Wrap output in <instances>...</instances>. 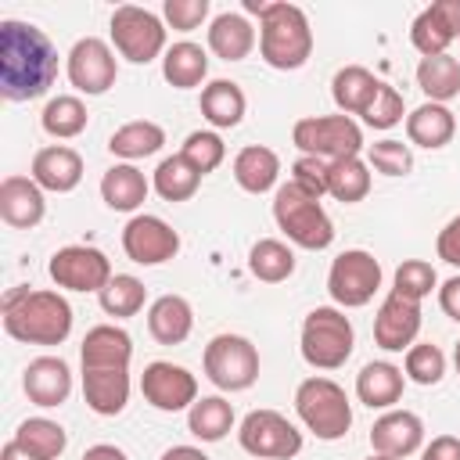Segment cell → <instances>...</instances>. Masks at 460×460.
<instances>
[{
    "label": "cell",
    "instance_id": "obj_48",
    "mask_svg": "<svg viewBox=\"0 0 460 460\" xmlns=\"http://www.w3.org/2000/svg\"><path fill=\"white\" fill-rule=\"evenodd\" d=\"M162 14H165V22L172 29L190 32V29H198L208 18V0H165L162 4Z\"/></svg>",
    "mask_w": 460,
    "mask_h": 460
},
{
    "label": "cell",
    "instance_id": "obj_43",
    "mask_svg": "<svg viewBox=\"0 0 460 460\" xmlns=\"http://www.w3.org/2000/svg\"><path fill=\"white\" fill-rule=\"evenodd\" d=\"M402 370H406V377L417 381V385H438L442 374H446V356H442V349L431 345V341H413V345L406 349Z\"/></svg>",
    "mask_w": 460,
    "mask_h": 460
},
{
    "label": "cell",
    "instance_id": "obj_6",
    "mask_svg": "<svg viewBox=\"0 0 460 460\" xmlns=\"http://www.w3.org/2000/svg\"><path fill=\"white\" fill-rule=\"evenodd\" d=\"M356 334L338 305H316L302 323V359L316 370H338L352 356Z\"/></svg>",
    "mask_w": 460,
    "mask_h": 460
},
{
    "label": "cell",
    "instance_id": "obj_22",
    "mask_svg": "<svg viewBox=\"0 0 460 460\" xmlns=\"http://www.w3.org/2000/svg\"><path fill=\"white\" fill-rule=\"evenodd\" d=\"M32 180L50 194H68L83 180V158L68 144H50L32 155Z\"/></svg>",
    "mask_w": 460,
    "mask_h": 460
},
{
    "label": "cell",
    "instance_id": "obj_16",
    "mask_svg": "<svg viewBox=\"0 0 460 460\" xmlns=\"http://www.w3.org/2000/svg\"><path fill=\"white\" fill-rule=\"evenodd\" d=\"M453 40H460V0H435L410 25V43L420 50V58L446 54Z\"/></svg>",
    "mask_w": 460,
    "mask_h": 460
},
{
    "label": "cell",
    "instance_id": "obj_50",
    "mask_svg": "<svg viewBox=\"0 0 460 460\" xmlns=\"http://www.w3.org/2000/svg\"><path fill=\"white\" fill-rule=\"evenodd\" d=\"M420 460H460V438L456 435H435L424 446Z\"/></svg>",
    "mask_w": 460,
    "mask_h": 460
},
{
    "label": "cell",
    "instance_id": "obj_37",
    "mask_svg": "<svg viewBox=\"0 0 460 460\" xmlns=\"http://www.w3.org/2000/svg\"><path fill=\"white\" fill-rule=\"evenodd\" d=\"M248 270L262 284H280V280H288L295 273V252L277 237H262L248 252Z\"/></svg>",
    "mask_w": 460,
    "mask_h": 460
},
{
    "label": "cell",
    "instance_id": "obj_11",
    "mask_svg": "<svg viewBox=\"0 0 460 460\" xmlns=\"http://www.w3.org/2000/svg\"><path fill=\"white\" fill-rule=\"evenodd\" d=\"M381 288V262L363 252V248H349L331 262L327 273V291L334 298L338 309H359L367 305Z\"/></svg>",
    "mask_w": 460,
    "mask_h": 460
},
{
    "label": "cell",
    "instance_id": "obj_39",
    "mask_svg": "<svg viewBox=\"0 0 460 460\" xmlns=\"http://www.w3.org/2000/svg\"><path fill=\"white\" fill-rule=\"evenodd\" d=\"M40 126H43V133H50L58 140H72L86 129V104L75 93H58V97L47 101V108L40 115Z\"/></svg>",
    "mask_w": 460,
    "mask_h": 460
},
{
    "label": "cell",
    "instance_id": "obj_45",
    "mask_svg": "<svg viewBox=\"0 0 460 460\" xmlns=\"http://www.w3.org/2000/svg\"><path fill=\"white\" fill-rule=\"evenodd\" d=\"M367 165H374L385 176H406L413 169V151L402 140H377L367 147Z\"/></svg>",
    "mask_w": 460,
    "mask_h": 460
},
{
    "label": "cell",
    "instance_id": "obj_35",
    "mask_svg": "<svg viewBox=\"0 0 460 460\" xmlns=\"http://www.w3.org/2000/svg\"><path fill=\"white\" fill-rule=\"evenodd\" d=\"M151 187L158 190L162 201H187V198H194V190L201 187V172H198L183 155H169V158L158 162Z\"/></svg>",
    "mask_w": 460,
    "mask_h": 460
},
{
    "label": "cell",
    "instance_id": "obj_12",
    "mask_svg": "<svg viewBox=\"0 0 460 460\" xmlns=\"http://www.w3.org/2000/svg\"><path fill=\"white\" fill-rule=\"evenodd\" d=\"M47 273L58 288L65 291H104L108 280L115 277L111 273V262L101 248H90V244H68V248H58L47 262Z\"/></svg>",
    "mask_w": 460,
    "mask_h": 460
},
{
    "label": "cell",
    "instance_id": "obj_49",
    "mask_svg": "<svg viewBox=\"0 0 460 460\" xmlns=\"http://www.w3.org/2000/svg\"><path fill=\"white\" fill-rule=\"evenodd\" d=\"M435 252L442 262L456 266L460 270V216H453L442 230H438V241H435Z\"/></svg>",
    "mask_w": 460,
    "mask_h": 460
},
{
    "label": "cell",
    "instance_id": "obj_4",
    "mask_svg": "<svg viewBox=\"0 0 460 460\" xmlns=\"http://www.w3.org/2000/svg\"><path fill=\"white\" fill-rule=\"evenodd\" d=\"M273 219L284 230V237L305 252H323L334 241V223L323 212V205L309 194H302L291 180L277 187L273 194Z\"/></svg>",
    "mask_w": 460,
    "mask_h": 460
},
{
    "label": "cell",
    "instance_id": "obj_14",
    "mask_svg": "<svg viewBox=\"0 0 460 460\" xmlns=\"http://www.w3.org/2000/svg\"><path fill=\"white\" fill-rule=\"evenodd\" d=\"M68 83L79 90V93H108L115 86V75H119V65H115V50L97 40V36H86V40H75V47L68 50Z\"/></svg>",
    "mask_w": 460,
    "mask_h": 460
},
{
    "label": "cell",
    "instance_id": "obj_1",
    "mask_svg": "<svg viewBox=\"0 0 460 460\" xmlns=\"http://www.w3.org/2000/svg\"><path fill=\"white\" fill-rule=\"evenodd\" d=\"M58 79V50L50 36L29 22H0V97L4 101H36Z\"/></svg>",
    "mask_w": 460,
    "mask_h": 460
},
{
    "label": "cell",
    "instance_id": "obj_17",
    "mask_svg": "<svg viewBox=\"0 0 460 460\" xmlns=\"http://www.w3.org/2000/svg\"><path fill=\"white\" fill-rule=\"evenodd\" d=\"M417 334H420V302H410V298L388 291V298L381 302V309L374 316V341L385 352H402L413 345Z\"/></svg>",
    "mask_w": 460,
    "mask_h": 460
},
{
    "label": "cell",
    "instance_id": "obj_52",
    "mask_svg": "<svg viewBox=\"0 0 460 460\" xmlns=\"http://www.w3.org/2000/svg\"><path fill=\"white\" fill-rule=\"evenodd\" d=\"M83 460H129L119 446H108V442H97V446H90L86 453H83Z\"/></svg>",
    "mask_w": 460,
    "mask_h": 460
},
{
    "label": "cell",
    "instance_id": "obj_25",
    "mask_svg": "<svg viewBox=\"0 0 460 460\" xmlns=\"http://www.w3.org/2000/svg\"><path fill=\"white\" fill-rule=\"evenodd\" d=\"M83 399L97 417H115L129 402V370H83Z\"/></svg>",
    "mask_w": 460,
    "mask_h": 460
},
{
    "label": "cell",
    "instance_id": "obj_55",
    "mask_svg": "<svg viewBox=\"0 0 460 460\" xmlns=\"http://www.w3.org/2000/svg\"><path fill=\"white\" fill-rule=\"evenodd\" d=\"M453 363H456V374H460V341H456V352H453Z\"/></svg>",
    "mask_w": 460,
    "mask_h": 460
},
{
    "label": "cell",
    "instance_id": "obj_7",
    "mask_svg": "<svg viewBox=\"0 0 460 460\" xmlns=\"http://www.w3.org/2000/svg\"><path fill=\"white\" fill-rule=\"evenodd\" d=\"M291 140L302 155L338 162V158H356L363 151V129L349 115H309L298 119L291 129Z\"/></svg>",
    "mask_w": 460,
    "mask_h": 460
},
{
    "label": "cell",
    "instance_id": "obj_47",
    "mask_svg": "<svg viewBox=\"0 0 460 460\" xmlns=\"http://www.w3.org/2000/svg\"><path fill=\"white\" fill-rule=\"evenodd\" d=\"M291 183H295L302 194H309V198L320 201V198L327 194V162L302 155V158L291 165Z\"/></svg>",
    "mask_w": 460,
    "mask_h": 460
},
{
    "label": "cell",
    "instance_id": "obj_38",
    "mask_svg": "<svg viewBox=\"0 0 460 460\" xmlns=\"http://www.w3.org/2000/svg\"><path fill=\"white\" fill-rule=\"evenodd\" d=\"M187 428L201 442H219L234 428V406L223 395H201L187 413Z\"/></svg>",
    "mask_w": 460,
    "mask_h": 460
},
{
    "label": "cell",
    "instance_id": "obj_27",
    "mask_svg": "<svg viewBox=\"0 0 460 460\" xmlns=\"http://www.w3.org/2000/svg\"><path fill=\"white\" fill-rule=\"evenodd\" d=\"M377 86H381V79L370 68L345 65L331 79V97H334V104H338L341 115H363L370 108V101L377 97Z\"/></svg>",
    "mask_w": 460,
    "mask_h": 460
},
{
    "label": "cell",
    "instance_id": "obj_3",
    "mask_svg": "<svg viewBox=\"0 0 460 460\" xmlns=\"http://www.w3.org/2000/svg\"><path fill=\"white\" fill-rule=\"evenodd\" d=\"M244 11L259 18V54L277 72H295L313 54V29L298 4L244 0Z\"/></svg>",
    "mask_w": 460,
    "mask_h": 460
},
{
    "label": "cell",
    "instance_id": "obj_30",
    "mask_svg": "<svg viewBox=\"0 0 460 460\" xmlns=\"http://www.w3.org/2000/svg\"><path fill=\"white\" fill-rule=\"evenodd\" d=\"M147 190H151V183L133 162H119L101 176V198L115 212H137L144 205Z\"/></svg>",
    "mask_w": 460,
    "mask_h": 460
},
{
    "label": "cell",
    "instance_id": "obj_46",
    "mask_svg": "<svg viewBox=\"0 0 460 460\" xmlns=\"http://www.w3.org/2000/svg\"><path fill=\"white\" fill-rule=\"evenodd\" d=\"M402 111H406L402 93H399L395 86L381 83V86H377V97H374L370 108L363 111V122H367L370 129H392V126L402 122Z\"/></svg>",
    "mask_w": 460,
    "mask_h": 460
},
{
    "label": "cell",
    "instance_id": "obj_19",
    "mask_svg": "<svg viewBox=\"0 0 460 460\" xmlns=\"http://www.w3.org/2000/svg\"><path fill=\"white\" fill-rule=\"evenodd\" d=\"M83 370H129L133 359V338L115 323H97L86 331L79 345Z\"/></svg>",
    "mask_w": 460,
    "mask_h": 460
},
{
    "label": "cell",
    "instance_id": "obj_13",
    "mask_svg": "<svg viewBox=\"0 0 460 460\" xmlns=\"http://www.w3.org/2000/svg\"><path fill=\"white\" fill-rule=\"evenodd\" d=\"M140 392L155 410L176 413V410H190L198 402V377L180 363L155 359L140 374Z\"/></svg>",
    "mask_w": 460,
    "mask_h": 460
},
{
    "label": "cell",
    "instance_id": "obj_40",
    "mask_svg": "<svg viewBox=\"0 0 460 460\" xmlns=\"http://www.w3.org/2000/svg\"><path fill=\"white\" fill-rule=\"evenodd\" d=\"M14 442H22L25 449H32V453L43 456V460H58V456L65 453V446H68V435H65V428H61L58 420L29 417V420L18 424Z\"/></svg>",
    "mask_w": 460,
    "mask_h": 460
},
{
    "label": "cell",
    "instance_id": "obj_24",
    "mask_svg": "<svg viewBox=\"0 0 460 460\" xmlns=\"http://www.w3.org/2000/svg\"><path fill=\"white\" fill-rule=\"evenodd\" d=\"M402 385H406L402 370H399L395 363H385V359H374V363H367V367L356 374V395H359V402L370 406V410H388V406H395V402L402 399Z\"/></svg>",
    "mask_w": 460,
    "mask_h": 460
},
{
    "label": "cell",
    "instance_id": "obj_21",
    "mask_svg": "<svg viewBox=\"0 0 460 460\" xmlns=\"http://www.w3.org/2000/svg\"><path fill=\"white\" fill-rule=\"evenodd\" d=\"M22 388L36 406H61L72 395V370L61 356H40L25 367Z\"/></svg>",
    "mask_w": 460,
    "mask_h": 460
},
{
    "label": "cell",
    "instance_id": "obj_33",
    "mask_svg": "<svg viewBox=\"0 0 460 460\" xmlns=\"http://www.w3.org/2000/svg\"><path fill=\"white\" fill-rule=\"evenodd\" d=\"M165 144V129L151 119H133L126 126H119L111 137H108V151L115 158H126V162H137V158H147L155 151H162Z\"/></svg>",
    "mask_w": 460,
    "mask_h": 460
},
{
    "label": "cell",
    "instance_id": "obj_2",
    "mask_svg": "<svg viewBox=\"0 0 460 460\" xmlns=\"http://www.w3.org/2000/svg\"><path fill=\"white\" fill-rule=\"evenodd\" d=\"M4 331L25 345H61L72 334V305L47 288H11L0 302Z\"/></svg>",
    "mask_w": 460,
    "mask_h": 460
},
{
    "label": "cell",
    "instance_id": "obj_31",
    "mask_svg": "<svg viewBox=\"0 0 460 460\" xmlns=\"http://www.w3.org/2000/svg\"><path fill=\"white\" fill-rule=\"evenodd\" d=\"M244 90L234 79H212L208 86H201V115L216 129H234L244 119Z\"/></svg>",
    "mask_w": 460,
    "mask_h": 460
},
{
    "label": "cell",
    "instance_id": "obj_53",
    "mask_svg": "<svg viewBox=\"0 0 460 460\" xmlns=\"http://www.w3.org/2000/svg\"><path fill=\"white\" fill-rule=\"evenodd\" d=\"M0 460H43V456H36L32 449H25L22 442H4V449H0Z\"/></svg>",
    "mask_w": 460,
    "mask_h": 460
},
{
    "label": "cell",
    "instance_id": "obj_44",
    "mask_svg": "<svg viewBox=\"0 0 460 460\" xmlns=\"http://www.w3.org/2000/svg\"><path fill=\"white\" fill-rule=\"evenodd\" d=\"M435 284H438V277H435V266H431V262H424V259H406V262H399V270H395L392 291L402 295V298H410V302H420V298H428V295L435 291Z\"/></svg>",
    "mask_w": 460,
    "mask_h": 460
},
{
    "label": "cell",
    "instance_id": "obj_51",
    "mask_svg": "<svg viewBox=\"0 0 460 460\" xmlns=\"http://www.w3.org/2000/svg\"><path fill=\"white\" fill-rule=\"evenodd\" d=\"M438 305H442V313H446L449 320L460 323V273L449 277V280L438 288Z\"/></svg>",
    "mask_w": 460,
    "mask_h": 460
},
{
    "label": "cell",
    "instance_id": "obj_26",
    "mask_svg": "<svg viewBox=\"0 0 460 460\" xmlns=\"http://www.w3.org/2000/svg\"><path fill=\"white\" fill-rule=\"evenodd\" d=\"M255 47V29L244 14L237 11H223L212 18L208 25V50L223 61H244Z\"/></svg>",
    "mask_w": 460,
    "mask_h": 460
},
{
    "label": "cell",
    "instance_id": "obj_8",
    "mask_svg": "<svg viewBox=\"0 0 460 460\" xmlns=\"http://www.w3.org/2000/svg\"><path fill=\"white\" fill-rule=\"evenodd\" d=\"M205 377L223 392H244L259 381V349L241 334H216L205 345Z\"/></svg>",
    "mask_w": 460,
    "mask_h": 460
},
{
    "label": "cell",
    "instance_id": "obj_28",
    "mask_svg": "<svg viewBox=\"0 0 460 460\" xmlns=\"http://www.w3.org/2000/svg\"><path fill=\"white\" fill-rule=\"evenodd\" d=\"M456 133V119L446 104H435V101H424L420 108H413L406 115V137L410 144L417 147H428V151H438L453 140Z\"/></svg>",
    "mask_w": 460,
    "mask_h": 460
},
{
    "label": "cell",
    "instance_id": "obj_23",
    "mask_svg": "<svg viewBox=\"0 0 460 460\" xmlns=\"http://www.w3.org/2000/svg\"><path fill=\"white\" fill-rule=\"evenodd\" d=\"M194 327V309L183 295H162L147 309V331L158 345H180L190 338Z\"/></svg>",
    "mask_w": 460,
    "mask_h": 460
},
{
    "label": "cell",
    "instance_id": "obj_10",
    "mask_svg": "<svg viewBox=\"0 0 460 460\" xmlns=\"http://www.w3.org/2000/svg\"><path fill=\"white\" fill-rule=\"evenodd\" d=\"M237 442L259 460H291L302 453V431L277 410H252L237 428Z\"/></svg>",
    "mask_w": 460,
    "mask_h": 460
},
{
    "label": "cell",
    "instance_id": "obj_42",
    "mask_svg": "<svg viewBox=\"0 0 460 460\" xmlns=\"http://www.w3.org/2000/svg\"><path fill=\"white\" fill-rule=\"evenodd\" d=\"M180 155L205 176V172H212V169L223 165V158H226V144H223V137L212 133V129H194V133L183 140Z\"/></svg>",
    "mask_w": 460,
    "mask_h": 460
},
{
    "label": "cell",
    "instance_id": "obj_18",
    "mask_svg": "<svg viewBox=\"0 0 460 460\" xmlns=\"http://www.w3.org/2000/svg\"><path fill=\"white\" fill-rule=\"evenodd\" d=\"M420 442H424V420L417 413H410V410H388L370 428L374 453L392 456V460H402V456L417 453Z\"/></svg>",
    "mask_w": 460,
    "mask_h": 460
},
{
    "label": "cell",
    "instance_id": "obj_15",
    "mask_svg": "<svg viewBox=\"0 0 460 460\" xmlns=\"http://www.w3.org/2000/svg\"><path fill=\"white\" fill-rule=\"evenodd\" d=\"M122 252L137 266H162L180 252V234L158 216H133L122 226Z\"/></svg>",
    "mask_w": 460,
    "mask_h": 460
},
{
    "label": "cell",
    "instance_id": "obj_29",
    "mask_svg": "<svg viewBox=\"0 0 460 460\" xmlns=\"http://www.w3.org/2000/svg\"><path fill=\"white\" fill-rule=\"evenodd\" d=\"M277 176H280V158L277 151L262 147V144H248L234 155V180L241 190L248 194H266L277 187Z\"/></svg>",
    "mask_w": 460,
    "mask_h": 460
},
{
    "label": "cell",
    "instance_id": "obj_54",
    "mask_svg": "<svg viewBox=\"0 0 460 460\" xmlns=\"http://www.w3.org/2000/svg\"><path fill=\"white\" fill-rule=\"evenodd\" d=\"M162 460H208V456L198 446H172V449L162 453Z\"/></svg>",
    "mask_w": 460,
    "mask_h": 460
},
{
    "label": "cell",
    "instance_id": "obj_56",
    "mask_svg": "<svg viewBox=\"0 0 460 460\" xmlns=\"http://www.w3.org/2000/svg\"><path fill=\"white\" fill-rule=\"evenodd\" d=\"M367 460H392V456H381V453H370Z\"/></svg>",
    "mask_w": 460,
    "mask_h": 460
},
{
    "label": "cell",
    "instance_id": "obj_20",
    "mask_svg": "<svg viewBox=\"0 0 460 460\" xmlns=\"http://www.w3.org/2000/svg\"><path fill=\"white\" fill-rule=\"evenodd\" d=\"M47 212L43 187L32 176H4L0 180V219L14 230H32Z\"/></svg>",
    "mask_w": 460,
    "mask_h": 460
},
{
    "label": "cell",
    "instance_id": "obj_34",
    "mask_svg": "<svg viewBox=\"0 0 460 460\" xmlns=\"http://www.w3.org/2000/svg\"><path fill=\"white\" fill-rule=\"evenodd\" d=\"M417 86L435 104H446V101L460 97V61L449 58V54L420 58V65H417Z\"/></svg>",
    "mask_w": 460,
    "mask_h": 460
},
{
    "label": "cell",
    "instance_id": "obj_32",
    "mask_svg": "<svg viewBox=\"0 0 460 460\" xmlns=\"http://www.w3.org/2000/svg\"><path fill=\"white\" fill-rule=\"evenodd\" d=\"M162 75H165L169 86L190 90V86L205 83V75H208V54H205L198 43L180 40V43H172V47L162 54Z\"/></svg>",
    "mask_w": 460,
    "mask_h": 460
},
{
    "label": "cell",
    "instance_id": "obj_9",
    "mask_svg": "<svg viewBox=\"0 0 460 460\" xmlns=\"http://www.w3.org/2000/svg\"><path fill=\"white\" fill-rule=\"evenodd\" d=\"M111 43L126 61L147 65L165 50V25L147 7L122 4L111 11Z\"/></svg>",
    "mask_w": 460,
    "mask_h": 460
},
{
    "label": "cell",
    "instance_id": "obj_5",
    "mask_svg": "<svg viewBox=\"0 0 460 460\" xmlns=\"http://www.w3.org/2000/svg\"><path fill=\"white\" fill-rule=\"evenodd\" d=\"M295 410L302 424L323 442H334L352 428V402L345 388L331 377H305L295 388Z\"/></svg>",
    "mask_w": 460,
    "mask_h": 460
},
{
    "label": "cell",
    "instance_id": "obj_41",
    "mask_svg": "<svg viewBox=\"0 0 460 460\" xmlns=\"http://www.w3.org/2000/svg\"><path fill=\"white\" fill-rule=\"evenodd\" d=\"M97 302H101V309H104L108 316L126 320V316H137V313L144 309L147 288H144L137 277H129V273H115V277L108 280V288L97 295Z\"/></svg>",
    "mask_w": 460,
    "mask_h": 460
},
{
    "label": "cell",
    "instance_id": "obj_36",
    "mask_svg": "<svg viewBox=\"0 0 460 460\" xmlns=\"http://www.w3.org/2000/svg\"><path fill=\"white\" fill-rule=\"evenodd\" d=\"M327 194L334 201H363L370 194V165L356 155V158H338L327 162Z\"/></svg>",
    "mask_w": 460,
    "mask_h": 460
}]
</instances>
